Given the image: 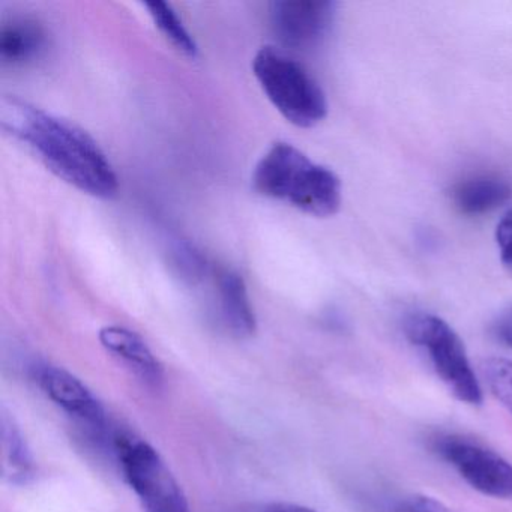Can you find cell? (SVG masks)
Returning a JSON list of instances; mask_svg holds the SVG:
<instances>
[{"mask_svg":"<svg viewBox=\"0 0 512 512\" xmlns=\"http://www.w3.org/2000/svg\"><path fill=\"white\" fill-rule=\"evenodd\" d=\"M220 310L224 325L238 338L254 335L256 314L248 296L247 284L235 271H223L218 277Z\"/></svg>","mask_w":512,"mask_h":512,"instance_id":"10","label":"cell"},{"mask_svg":"<svg viewBox=\"0 0 512 512\" xmlns=\"http://www.w3.org/2000/svg\"><path fill=\"white\" fill-rule=\"evenodd\" d=\"M253 187L262 196L289 203L313 217H331L341 206L340 178L286 142L274 143L260 158Z\"/></svg>","mask_w":512,"mask_h":512,"instance_id":"2","label":"cell"},{"mask_svg":"<svg viewBox=\"0 0 512 512\" xmlns=\"http://www.w3.org/2000/svg\"><path fill=\"white\" fill-rule=\"evenodd\" d=\"M35 380L44 394L68 415L98 436L107 433V413L94 392L70 371L56 365H38Z\"/></svg>","mask_w":512,"mask_h":512,"instance_id":"8","label":"cell"},{"mask_svg":"<svg viewBox=\"0 0 512 512\" xmlns=\"http://www.w3.org/2000/svg\"><path fill=\"white\" fill-rule=\"evenodd\" d=\"M493 334L500 343L512 349V307L506 308L493 325Z\"/></svg>","mask_w":512,"mask_h":512,"instance_id":"19","label":"cell"},{"mask_svg":"<svg viewBox=\"0 0 512 512\" xmlns=\"http://www.w3.org/2000/svg\"><path fill=\"white\" fill-rule=\"evenodd\" d=\"M337 4L332 0H278L269 8L278 40L292 49L319 46L334 26Z\"/></svg>","mask_w":512,"mask_h":512,"instance_id":"7","label":"cell"},{"mask_svg":"<svg viewBox=\"0 0 512 512\" xmlns=\"http://www.w3.org/2000/svg\"><path fill=\"white\" fill-rule=\"evenodd\" d=\"M496 242L503 265L512 271V208L503 215L496 227Z\"/></svg>","mask_w":512,"mask_h":512,"instance_id":"18","label":"cell"},{"mask_svg":"<svg viewBox=\"0 0 512 512\" xmlns=\"http://www.w3.org/2000/svg\"><path fill=\"white\" fill-rule=\"evenodd\" d=\"M46 44L43 28L32 20L19 19L2 26L0 59L4 64L23 65L40 55Z\"/></svg>","mask_w":512,"mask_h":512,"instance_id":"13","label":"cell"},{"mask_svg":"<svg viewBox=\"0 0 512 512\" xmlns=\"http://www.w3.org/2000/svg\"><path fill=\"white\" fill-rule=\"evenodd\" d=\"M253 73L272 106L299 128L316 127L328 115V100L314 77L277 47H262Z\"/></svg>","mask_w":512,"mask_h":512,"instance_id":"3","label":"cell"},{"mask_svg":"<svg viewBox=\"0 0 512 512\" xmlns=\"http://www.w3.org/2000/svg\"><path fill=\"white\" fill-rule=\"evenodd\" d=\"M143 7L148 10V14L157 26L158 31L178 52L188 56V58H196L199 47H197L196 41L191 37L190 32L187 31L181 17L178 16L172 5L155 0V2H146Z\"/></svg>","mask_w":512,"mask_h":512,"instance_id":"14","label":"cell"},{"mask_svg":"<svg viewBox=\"0 0 512 512\" xmlns=\"http://www.w3.org/2000/svg\"><path fill=\"white\" fill-rule=\"evenodd\" d=\"M407 340L427 353L434 371L461 403L479 406L484 400L460 335L442 317L413 313L404 320Z\"/></svg>","mask_w":512,"mask_h":512,"instance_id":"4","label":"cell"},{"mask_svg":"<svg viewBox=\"0 0 512 512\" xmlns=\"http://www.w3.org/2000/svg\"><path fill=\"white\" fill-rule=\"evenodd\" d=\"M482 374L491 394L512 413V361L490 358L482 364Z\"/></svg>","mask_w":512,"mask_h":512,"instance_id":"15","label":"cell"},{"mask_svg":"<svg viewBox=\"0 0 512 512\" xmlns=\"http://www.w3.org/2000/svg\"><path fill=\"white\" fill-rule=\"evenodd\" d=\"M391 512H455L451 508L425 494H409L392 505Z\"/></svg>","mask_w":512,"mask_h":512,"instance_id":"17","label":"cell"},{"mask_svg":"<svg viewBox=\"0 0 512 512\" xmlns=\"http://www.w3.org/2000/svg\"><path fill=\"white\" fill-rule=\"evenodd\" d=\"M430 445L473 490L494 499H512V464L493 449L449 433L437 434Z\"/></svg>","mask_w":512,"mask_h":512,"instance_id":"6","label":"cell"},{"mask_svg":"<svg viewBox=\"0 0 512 512\" xmlns=\"http://www.w3.org/2000/svg\"><path fill=\"white\" fill-rule=\"evenodd\" d=\"M262 512H317L316 509L308 508V506L298 505V503L278 502L271 503L266 506Z\"/></svg>","mask_w":512,"mask_h":512,"instance_id":"20","label":"cell"},{"mask_svg":"<svg viewBox=\"0 0 512 512\" xmlns=\"http://www.w3.org/2000/svg\"><path fill=\"white\" fill-rule=\"evenodd\" d=\"M512 196V188L499 176H475L455 187L454 203L461 214L484 215L505 205Z\"/></svg>","mask_w":512,"mask_h":512,"instance_id":"11","label":"cell"},{"mask_svg":"<svg viewBox=\"0 0 512 512\" xmlns=\"http://www.w3.org/2000/svg\"><path fill=\"white\" fill-rule=\"evenodd\" d=\"M0 425H2L0 437H2V473H4V478L11 484H28L37 473L31 449L14 419L4 413Z\"/></svg>","mask_w":512,"mask_h":512,"instance_id":"12","label":"cell"},{"mask_svg":"<svg viewBox=\"0 0 512 512\" xmlns=\"http://www.w3.org/2000/svg\"><path fill=\"white\" fill-rule=\"evenodd\" d=\"M98 338L107 352L121 359L140 379L149 385H160L164 374L163 365L139 334L124 326L110 325L101 329Z\"/></svg>","mask_w":512,"mask_h":512,"instance_id":"9","label":"cell"},{"mask_svg":"<svg viewBox=\"0 0 512 512\" xmlns=\"http://www.w3.org/2000/svg\"><path fill=\"white\" fill-rule=\"evenodd\" d=\"M0 124L71 187L98 199H112L118 194V175L112 163L77 125L16 97L0 101Z\"/></svg>","mask_w":512,"mask_h":512,"instance_id":"1","label":"cell"},{"mask_svg":"<svg viewBox=\"0 0 512 512\" xmlns=\"http://www.w3.org/2000/svg\"><path fill=\"white\" fill-rule=\"evenodd\" d=\"M173 266L184 280L191 283L200 280L206 272V260L188 244H179L173 250Z\"/></svg>","mask_w":512,"mask_h":512,"instance_id":"16","label":"cell"},{"mask_svg":"<svg viewBox=\"0 0 512 512\" xmlns=\"http://www.w3.org/2000/svg\"><path fill=\"white\" fill-rule=\"evenodd\" d=\"M115 448L125 479L146 512H191L181 485L154 446L121 436Z\"/></svg>","mask_w":512,"mask_h":512,"instance_id":"5","label":"cell"}]
</instances>
